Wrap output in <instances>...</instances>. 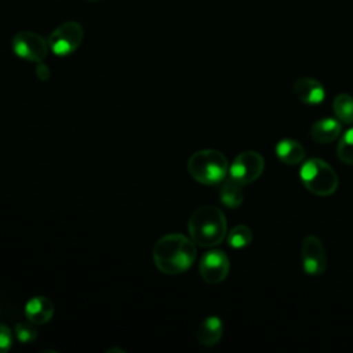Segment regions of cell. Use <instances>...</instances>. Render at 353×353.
Instances as JSON below:
<instances>
[{"mask_svg":"<svg viewBox=\"0 0 353 353\" xmlns=\"http://www.w3.org/2000/svg\"><path fill=\"white\" fill-rule=\"evenodd\" d=\"M196 243L182 233H168L160 237L153 247L156 268L168 276L186 272L196 259Z\"/></svg>","mask_w":353,"mask_h":353,"instance_id":"cell-1","label":"cell"},{"mask_svg":"<svg viewBox=\"0 0 353 353\" xmlns=\"http://www.w3.org/2000/svg\"><path fill=\"white\" fill-rule=\"evenodd\" d=\"M190 239L200 247L211 248L223 241L228 232L226 216L215 205L205 204L196 208L188 221Z\"/></svg>","mask_w":353,"mask_h":353,"instance_id":"cell-2","label":"cell"},{"mask_svg":"<svg viewBox=\"0 0 353 353\" xmlns=\"http://www.w3.org/2000/svg\"><path fill=\"white\" fill-rule=\"evenodd\" d=\"M188 172L203 185H218L229 172V163L219 150L201 149L189 157Z\"/></svg>","mask_w":353,"mask_h":353,"instance_id":"cell-3","label":"cell"},{"mask_svg":"<svg viewBox=\"0 0 353 353\" xmlns=\"http://www.w3.org/2000/svg\"><path fill=\"white\" fill-rule=\"evenodd\" d=\"M303 186L316 196H331L338 189V175L324 160L313 157L306 160L299 171Z\"/></svg>","mask_w":353,"mask_h":353,"instance_id":"cell-4","label":"cell"},{"mask_svg":"<svg viewBox=\"0 0 353 353\" xmlns=\"http://www.w3.org/2000/svg\"><path fill=\"white\" fill-rule=\"evenodd\" d=\"M84 30L76 21H66L58 25L48 36V47L58 57H66L74 52L83 43Z\"/></svg>","mask_w":353,"mask_h":353,"instance_id":"cell-5","label":"cell"},{"mask_svg":"<svg viewBox=\"0 0 353 353\" xmlns=\"http://www.w3.org/2000/svg\"><path fill=\"white\" fill-rule=\"evenodd\" d=\"M12 51L21 59L29 62H43L48 54V41L32 30H21L14 34L11 41Z\"/></svg>","mask_w":353,"mask_h":353,"instance_id":"cell-6","label":"cell"},{"mask_svg":"<svg viewBox=\"0 0 353 353\" xmlns=\"http://www.w3.org/2000/svg\"><path fill=\"white\" fill-rule=\"evenodd\" d=\"M265 170V160L262 154L255 150H245L239 153L229 165V175L241 185L256 181Z\"/></svg>","mask_w":353,"mask_h":353,"instance_id":"cell-7","label":"cell"},{"mask_svg":"<svg viewBox=\"0 0 353 353\" xmlns=\"http://www.w3.org/2000/svg\"><path fill=\"white\" fill-rule=\"evenodd\" d=\"M230 269V262L228 255L221 250L207 251L199 263V272L201 279L207 284H219L222 283Z\"/></svg>","mask_w":353,"mask_h":353,"instance_id":"cell-8","label":"cell"},{"mask_svg":"<svg viewBox=\"0 0 353 353\" xmlns=\"http://www.w3.org/2000/svg\"><path fill=\"white\" fill-rule=\"evenodd\" d=\"M303 270L309 276H321L327 269V255L323 241L313 234L303 239L301 247Z\"/></svg>","mask_w":353,"mask_h":353,"instance_id":"cell-9","label":"cell"},{"mask_svg":"<svg viewBox=\"0 0 353 353\" xmlns=\"http://www.w3.org/2000/svg\"><path fill=\"white\" fill-rule=\"evenodd\" d=\"M294 92L306 105H319L325 98L324 85L313 77H299L294 81Z\"/></svg>","mask_w":353,"mask_h":353,"instance_id":"cell-10","label":"cell"},{"mask_svg":"<svg viewBox=\"0 0 353 353\" xmlns=\"http://www.w3.org/2000/svg\"><path fill=\"white\" fill-rule=\"evenodd\" d=\"M223 334V324L218 316L205 317L196 330V339L205 347L215 346Z\"/></svg>","mask_w":353,"mask_h":353,"instance_id":"cell-11","label":"cell"},{"mask_svg":"<svg viewBox=\"0 0 353 353\" xmlns=\"http://www.w3.org/2000/svg\"><path fill=\"white\" fill-rule=\"evenodd\" d=\"M54 305L43 295L30 298L25 305V316L33 324H46L52 319Z\"/></svg>","mask_w":353,"mask_h":353,"instance_id":"cell-12","label":"cell"},{"mask_svg":"<svg viewBox=\"0 0 353 353\" xmlns=\"http://www.w3.org/2000/svg\"><path fill=\"white\" fill-rule=\"evenodd\" d=\"M342 131V124L338 119H320L314 121L309 130L310 138L317 143H330L335 141Z\"/></svg>","mask_w":353,"mask_h":353,"instance_id":"cell-13","label":"cell"},{"mask_svg":"<svg viewBox=\"0 0 353 353\" xmlns=\"http://www.w3.org/2000/svg\"><path fill=\"white\" fill-rule=\"evenodd\" d=\"M274 152L279 160L287 165H296L305 159L303 146L301 142L291 138L280 139L274 146Z\"/></svg>","mask_w":353,"mask_h":353,"instance_id":"cell-14","label":"cell"},{"mask_svg":"<svg viewBox=\"0 0 353 353\" xmlns=\"http://www.w3.org/2000/svg\"><path fill=\"white\" fill-rule=\"evenodd\" d=\"M219 200L228 208H237L244 200L243 185L233 178L223 179L219 185Z\"/></svg>","mask_w":353,"mask_h":353,"instance_id":"cell-15","label":"cell"},{"mask_svg":"<svg viewBox=\"0 0 353 353\" xmlns=\"http://www.w3.org/2000/svg\"><path fill=\"white\" fill-rule=\"evenodd\" d=\"M332 109L336 119L345 124H353V97L349 94H338L334 98Z\"/></svg>","mask_w":353,"mask_h":353,"instance_id":"cell-16","label":"cell"},{"mask_svg":"<svg viewBox=\"0 0 353 353\" xmlns=\"http://www.w3.org/2000/svg\"><path fill=\"white\" fill-rule=\"evenodd\" d=\"M226 239H228L229 247L240 250L251 244L254 234L251 228H248L247 225H237L228 233Z\"/></svg>","mask_w":353,"mask_h":353,"instance_id":"cell-17","label":"cell"},{"mask_svg":"<svg viewBox=\"0 0 353 353\" xmlns=\"http://www.w3.org/2000/svg\"><path fill=\"white\" fill-rule=\"evenodd\" d=\"M336 156L343 164L353 165V128H349L341 137L336 146Z\"/></svg>","mask_w":353,"mask_h":353,"instance_id":"cell-18","label":"cell"},{"mask_svg":"<svg viewBox=\"0 0 353 353\" xmlns=\"http://www.w3.org/2000/svg\"><path fill=\"white\" fill-rule=\"evenodd\" d=\"M14 334L21 343H32L37 338V330L32 321H21L15 324Z\"/></svg>","mask_w":353,"mask_h":353,"instance_id":"cell-19","label":"cell"},{"mask_svg":"<svg viewBox=\"0 0 353 353\" xmlns=\"http://www.w3.org/2000/svg\"><path fill=\"white\" fill-rule=\"evenodd\" d=\"M11 345H12V332H11V330L7 325L0 324V353L8 352Z\"/></svg>","mask_w":353,"mask_h":353,"instance_id":"cell-20","label":"cell"},{"mask_svg":"<svg viewBox=\"0 0 353 353\" xmlns=\"http://www.w3.org/2000/svg\"><path fill=\"white\" fill-rule=\"evenodd\" d=\"M36 74H37V77H39L40 80H43V81L48 80V77H50V69H48V66L44 65L43 62H39L37 66H36Z\"/></svg>","mask_w":353,"mask_h":353,"instance_id":"cell-21","label":"cell"},{"mask_svg":"<svg viewBox=\"0 0 353 353\" xmlns=\"http://www.w3.org/2000/svg\"><path fill=\"white\" fill-rule=\"evenodd\" d=\"M84 1H101V0H84Z\"/></svg>","mask_w":353,"mask_h":353,"instance_id":"cell-22","label":"cell"}]
</instances>
